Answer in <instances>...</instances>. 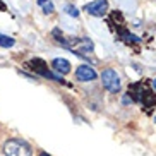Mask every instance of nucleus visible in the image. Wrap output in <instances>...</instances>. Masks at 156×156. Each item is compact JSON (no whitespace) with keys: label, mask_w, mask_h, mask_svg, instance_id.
<instances>
[{"label":"nucleus","mask_w":156,"mask_h":156,"mask_svg":"<svg viewBox=\"0 0 156 156\" xmlns=\"http://www.w3.org/2000/svg\"><path fill=\"white\" fill-rule=\"evenodd\" d=\"M74 46L79 51V55H83V51H93V48H94L93 41L87 40V38H76L74 40Z\"/></svg>","instance_id":"6"},{"label":"nucleus","mask_w":156,"mask_h":156,"mask_svg":"<svg viewBox=\"0 0 156 156\" xmlns=\"http://www.w3.org/2000/svg\"><path fill=\"white\" fill-rule=\"evenodd\" d=\"M101 84L106 91L110 93H119L120 87H122V83H120L119 74L115 72L113 69H105L103 74H101Z\"/></svg>","instance_id":"2"},{"label":"nucleus","mask_w":156,"mask_h":156,"mask_svg":"<svg viewBox=\"0 0 156 156\" xmlns=\"http://www.w3.org/2000/svg\"><path fill=\"white\" fill-rule=\"evenodd\" d=\"M144 91H146V86H144V83H137V84L129 86V94H130V100H134V101H141Z\"/></svg>","instance_id":"7"},{"label":"nucleus","mask_w":156,"mask_h":156,"mask_svg":"<svg viewBox=\"0 0 156 156\" xmlns=\"http://www.w3.org/2000/svg\"><path fill=\"white\" fill-rule=\"evenodd\" d=\"M151 86L154 87V91H156V79H153V81H151Z\"/></svg>","instance_id":"13"},{"label":"nucleus","mask_w":156,"mask_h":156,"mask_svg":"<svg viewBox=\"0 0 156 156\" xmlns=\"http://www.w3.org/2000/svg\"><path fill=\"white\" fill-rule=\"evenodd\" d=\"M4 154L5 156H33V149L23 139H9L4 142Z\"/></svg>","instance_id":"1"},{"label":"nucleus","mask_w":156,"mask_h":156,"mask_svg":"<svg viewBox=\"0 0 156 156\" xmlns=\"http://www.w3.org/2000/svg\"><path fill=\"white\" fill-rule=\"evenodd\" d=\"M141 103L144 105L146 110H151L153 106H156V94L153 91H149V89H146L144 94H142V98H141Z\"/></svg>","instance_id":"8"},{"label":"nucleus","mask_w":156,"mask_h":156,"mask_svg":"<svg viewBox=\"0 0 156 156\" xmlns=\"http://www.w3.org/2000/svg\"><path fill=\"white\" fill-rule=\"evenodd\" d=\"M76 79L81 81V83H89V81H94L96 79V70L89 67V65H79L76 69Z\"/></svg>","instance_id":"4"},{"label":"nucleus","mask_w":156,"mask_h":156,"mask_svg":"<svg viewBox=\"0 0 156 156\" xmlns=\"http://www.w3.org/2000/svg\"><path fill=\"white\" fill-rule=\"evenodd\" d=\"M40 156H50V154H48V153H45V151H41V153H40Z\"/></svg>","instance_id":"14"},{"label":"nucleus","mask_w":156,"mask_h":156,"mask_svg":"<svg viewBox=\"0 0 156 156\" xmlns=\"http://www.w3.org/2000/svg\"><path fill=\"white\" fill-rule=\"evenodd\" d=\"M36 4L43 9L45 14H51V12H55V7H53V4H51V0H38Z\"/></svg>","instance_id":"9"},{"label":"nucleus","mask_w":156,"mask_h":156,"mask_svg":"<svg viewBox=\"0 0 156 156\" xmlns=\"http://www.w3.org/2000/svg\"><path fill=\"white\" fill-rule=\"evenodd\" d=\"M65 12H67V14L69 16H72V17H77L79 16V9L77 7H74V5H65Z\"/></svg>","instance_id":"12"},{"label":"nucleus","mask_w":156,"mask_h":156,"mask_svg":"<svg viewBox=\"0 0 156 156\" xmlns=\"http://www.w3.org/2000/svg\"><path fill=\"white\" fill-rule=\"evenodd\" d=\"M14 45H16L14 38L7 36V34H0V46H2V48H12Z\"/></svg>","instance_id":"10"},{"label":"nucleus","mask_w":156,"mask_h":156,"mask_svg":"<svg viewBox=\"0 0 156 156\" xmlns=\"http://www.w3.org/2000/svg\"><path fill=\"white\" fill-rule=\"evenodd\" d=\"M120 38H122L124 41H132V43H139V41H141L136 34H130L129 31H122V33H120Z\"/></svg>","instance_id":"11"},{"label":"nucleus","mask_w":156,"mask_h":156,"mask_svg":"<svg viewBox=\"0 0 156 156\" xmlns=\"http://www.w3.org/2000/svg\"><path fill=\"white\" fill-rule=\"evenodd\" d=\"M89 16H94V17H103V16L108 12V0H93L89 4H86L84 7Z\"/></svg>","instance_id":"3"},{"label":"nucleus","mask_w":156,"mask_h":156,"mask_svg":"<svg viewBox=\"0 0 156 156\" xmlns=\"http://www.w3.org/2000/svg\"><path fill=\"white\" fill-rule=\"evenodd\" d=\"M51 67H53L60 76H65V74L70 72V67H72V65H70V62L67 58H55L51 62Z\"/></svg>","instance_id":"5"}]
</instances>
